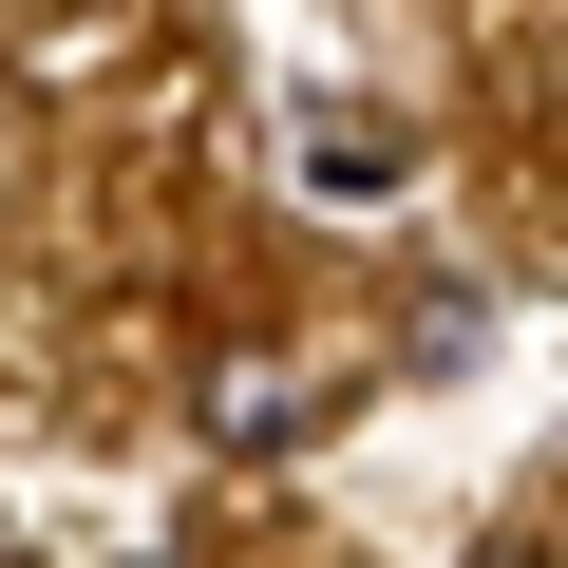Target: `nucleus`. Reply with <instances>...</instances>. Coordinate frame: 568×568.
Masks as SVG:
<instances>
[{"instance_id":"1","label":"nucleus","mask_w":568,"mask_h":568,"mask_svg":"<svg viewBox=\"0 0 568 568\" xmlns=\"http://www.w3.org/2000/svg\"><path fill=\"white\" fill-rule=\"evenodd\" d=\"M304 190H323V209H379V190H417V152H398L379 114H323V133H304Z\"/></svg>"},{"instance_id":"2","label":"nucleus","mask_w":568,"mask_h":568,"mask_svg":"<svg viewBox=\"0 0 568 568\" xmlns=\"http://www.w3.org/2000/svg\"><path fill=\"white\" fill-rule=\"evenodd\" d=\"M474 568H549V549H474Z\"/></svg>"}]
</instances>
